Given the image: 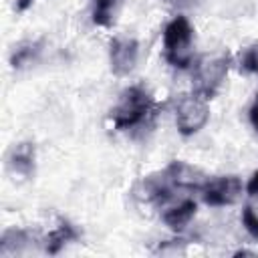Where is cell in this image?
<instances>
[{
	"label": "cell",
	"instance_id": "1",
	"mask_svg": "<svg viewBox=\"0 0 258 258\" xmlns=\"http://www.w3.org/2000/svg\"><path fill=\"white\" fill-rule=\"evenodd\" d=\"M208 175L202 169L185 161H171L161 171L143 177L137 185V194L147 204L167 206L179 196V191H200Z\"/></svg>",
	"mask_w": 258,
	"mask_h": 258
},
{
	"label": "cell",
	"instance_id": "2",
	"mask_svg": "<svg viewBox=\"0 0 258 258\" xmlns=\"http://www.w3.org/2000/svg\"><path fill=\"white\" fill-rule=\"evenodd\" d=\"M157 111L159 105L153 101L147 87L137 83L127 87L119 95V101L111 109L109 117L117 131H133V129L151 127L153 119L157 117Z\"/></svg>",
	"mask_w": 258,
	"mask_h": 258
},
{
	"label": "cell",
	"instance_id": "3",
	"mask_svg": "<svg viewBox=\"0 0 258 258\" xmlns=\"http://www.w3.org/2000/svg\"><path fill=\"white\" fill-rule=\"evenodd\" d=\"M163 58L173 69H187L194 62V28L185 16H175L163 28Z\"/></svg>",
	"mask_w": 258,
	"mask_h": 258
},
{
	"label": "cell",
	"instance_id": "4",
	"mask_svg": "<svg viewBox=\"0 0 258 258\" xmlns=\"http://www.w3.org/2000/svg\"><path fill=\"white\" fill-rule=\"evenodd\" d=\"M230 64H232V56L226 50L204 54L194 67V93L210 101L226 81Z\"/></svg>",
	"mask_w": 258,
	"mask_h": 258
},
{
	"label": "cell",
	"instance_id": "5",
	"mask_svg": "<svg viewBox=\"0 0 258 258\" xmlns=\"http://www.w3.org/2000/svg\"><path fill=\"white\" fill-rule=\"evenodd\" d=\"M210 119V107L208 101L202 99L200 95L191 93V95H183L177 101V109H175V123H177V131L185 137L198 133Z\"/></svg>",
	"mask_w": 258,
	"mask_h": 258
},
{
	"label": "cell",
	"instance_id": "6",
	"mask_svg": "<svg viewBox=\"0 0 258 258\" xmlns=\"http://www.w3.org/2000/svg\"><path fill=\"white\" fill-rule=\"evenodd\" d=\"M242 189L244 185L238 175H216L204 181V185L200 187V196L204 204L212 208H224L236 204L242 196Z\"/></svg>",
	"mask_w": 258,
	"mask_h": 258
},
{
	"label": "cell",
	"instance_id": "7",
	"mask_svg": "<svg viewBox=\"0 0 258 258\" xmlns=\"http://www.w3.org/2000/svg\"><path fill=\"white\" fill-rule=\"evenodd\" d=\"M139 60V42L135 38L119 36L111 40L109 46V62L115 77H127L135 71Z\"/></svg>",
	"mask_w": 258,
	"mask_h": 258
},
{
	"label": "cell",
	"instance_id": "8",
	"mask_svg": "<svg viewBox=\"0 0 258 258\" xmlns=\"http://www.w3.org/2000/svg\"><path fill=\"white\" fill-rule=\"evenodd\" d=\"M6 167L10 175L18 179H32L36 169V151L30 141H22L14 145L6 155Z\"/></svg>",
	"mask_w": 258,
	"mask_h": 258
},
{
	"label": "cell",
	"instance_id": "9",
	"mask_svg": "<svg viewBox=\"0 0 258 258\" xmlns=\"http://www.w3.org/2000/svg\"><path fill=\"white\" fill-rule=\"evenodd\" d=\"M196 210H198V204L191 198H181L179 202L163 208L161 220L165 222V226H169L171 230L179 232L191 222V218L196 216Z\"/></svg>",
	"mask_w": 258,
	"mask_h": 258
},
{
	"label": "cell",
	"instance_id": "10",
	"mask_svg": "<svg viewBox=\"0 0 258 258\" xmlns=\"http://www.w3.org/2000/svg\"><path fill=\"white\" fill-rule=\"evenodd\" d=\"M79 230L71 224V222H67V220H60L58 222V226L52 230V232H48V236L44 238V252L46 254H58L69 242H75V240H79Z\"/></svg>",
	"mask_w": 258,
	"mask_h": 258
},
{
	"label": "cell",
	"instance_id": "11",
	"mask_svg": "<svg viewBox=\"0 0 258 258\" xmlns=\"http://www.w3.org/2000/svg\"><path fill=\"white\" fill-rule=\"evenodd\" d=\"M30 242H34L30 232H26L22 228H10L0 238V256L6 258V256L24 254V250L30 246Z\"/></svg>",
	"mask_w": 258,
	"mask_h": 258
},
{
	"label": "cell",
	"instance_id": "12",
	"mask_svg": "<svg viewBox=\"0 0 258 258\" xmlns=\"http://www.w3.org/2000/svg\"><path fill=\"white\" fill-rule=\"evenodd\" d=\"M125 0H91V18L97 26L111 28Z\"/></svg>",
	"mask_w": 258,
	"mask_h": 258
},
{
	"label": "cell",
	"instance_id": "13",
	"mask_svg": "<svg viewBox=\"0 0 258 258\" xmlns=\"http://www.w3.org/2000/svg\"><path fill=\"white\" fill-rule=\"evenodd\" d=\"M42 44H44V40H24V42L16 44L12 54H10L12 69L18 71V69H24L32 62H36L40 52H42Z\"/></svg>",
	"mask_w": 258,
	"mask_h": 258
},
{
	"label": "cell",
	"instance_id": "14",
	"mask_svg": "<svg viewBox=\"0 0 258 258\" xmlns=\"http://www.w3.org/2000/svg\"><path fill=\"white\" fill-rule=\"evenodd\" d=\"M238 69L246 75H258V42H252L240 50Z\"/></svg>",
	"mask_w": 258,
	"mask_h": 258
},
{
	"label": "cell",
	"instance_id": "15",
	"mask_svg": "<svg viewBox=\"0 0 258 258\" xmlns=\"http://www.w3.org/2000/svg\"><path fill=\"white\" fill-rule=\"evenodd\" d=\"M242 226L252 240H258V210H254L250 204H246L242 210Z\"/></svg>",
	"mask_w": 258,
	"mask_h": 258
},
{
	"label": "cell",
	"instance_id": "16",
	"mask_svg": "<svg viewBox=\"0 0 258 258\" xmlns=\"http://www.w3.org/2000/svg\"><path fill=\"white\" fill-rule=\"evenodd\" d=\"M246 194H248V204H250L254 210H258V171L248 179V183H246Z\"/></svg>",
	"mask_w": 258,
	"mask_h": 258
},
{
	"label": "cell",
	"instance_id": "17",
	"mask_svg": "<svg viewBox=\"0 0 258 258\" xmlns=\"http://www.w3.org/2000/svg\"><path fill=\"white\" fill-rule=\"evenodd\" d=\"M248 119H250V125L254 127V131L258 133V93H256V99H254V103L248 111Z\"/></svg>",
	"mask_w": 258,
	"mask_h": 258
},
{
	"label": "cell",
	"instance_id": "18",
	"mask_svg": "<svg viewBox=\"0 0 258 258\" xmlns=\"http://www.w3.org/2000/svg\"><path fill=\"white\" fill-rule=\"evenodd\" d=\"M32 2L34 0H14V8H16V12H24L32 6Z\"/></svg>",
	"mask_w": 258,
	"mask_h": 258
},
{
	"label": "cell",
	"instance_id": "19",
	"mask_svg": "<svg viewBox=\"0 0 258 258\" xmlns=\"http://www.w3.org/2000/svg\"><path fill=\"white\" fill-rule=\"evenodd\" d=\"M165 4H169V6H187V4H191V0H163Z\"/></svg>",
	"mask_w": 258,
	"mask_h": 258
}]
</instances>
